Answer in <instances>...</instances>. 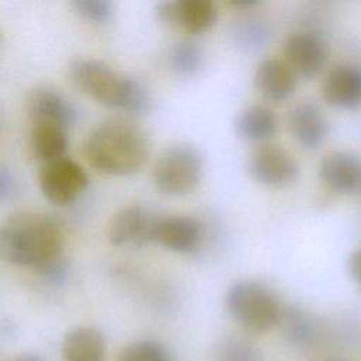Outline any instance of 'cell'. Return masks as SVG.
I'll return each instance as SVG.
<instances>
[{
    "label": "cell",
    "instance_id": "cell-19",
    "mask_svg": "<svg viewBox=\"0 0 361 361\" xmlns=\"http://www.w3.org/2000/svg\"><path fill=\"white\" fill-rule=\"evenodd\" d=\"M61 353L63 361H103L106 340L99 329L79 326L63 337Z\"/></svg>",
    "mask_w": 361,
    "mask_h": 361
},
{
    "label": "cell",
    "instance_id": "cell-28",
    "mask_svg": "<svg viewBox=\"0 0 361 361\" xmlns=\"http://www.w3.org/2000/svg\"><path fill=\"white\" fill-rule=\"evenodd\" d=\"M13 190H14L13 176L7 172V169H3L0 175V199L6 200L8 196H11Z\"/></svg>",
    "mask_w": 361,
    "mask_h": 361
},
{
    "label": "cell",
    "instance_id": "cell-21",
    "mask_svg": "<svg viewBox=\"0 0 361 361\" xmlns=\"http://www.w3.org/2000/svg\"><path fill=\"white\" fill-rule=\"evenodd\" d=\"M168 65L178 76L190 78L203 65V49L190 39H180L168 51Z\"/></svg>",
    "mask_w": 361,
    "mask_h": 361
},
{
    "label": "cell",
    "instance_id": "cell-18",
    "mask_svg": "<svg viewBox=\"0 0 361 361\" xmlns=\"http://www.w3.org/2000/svg\"><path fill=\"white\" fill-rule=\"evenodd\" d=\"M278 327L283 340L295 348H310L322 337L319 323L299 306L283 307Z\"/></svg>",
    "mask_w": 361,
    "mask_h": 361
},
{
    "label": "cell",
    "instance_id": "cell-27",
    "mask_svg": "<svg viewBox=\"0 0 361 361\" xmlns=\"http://www.w3.org/2000/svg\"><path fill=\"white\" fill-rule=\"evenodd\" d=\"M348 269L353 276V279L357 282V285L361 288V248L354 251L348 261Z\"/></svg>",
    "mask_w": 361,
    "mask_h": 361
},
{
    "label": "cell",
    "instance_id": "cell-20",
    "mask_svg": "<svg viewBox=\"0 0 361 361\" xmlns=\"http://www.w3.org/2000/svg\"><path fill=\"white\" fill-rule=\"evenodd\" d=\"M68 130L56 123L32 121L30 128V148L34 157L47 164L65 157Z\"/></svg>",
    "mask_w": 361,
    "mask_h": 361
},
{
    "label": "cell",
    "instance_id": "cell-31",
    "mask_svg": "<svg viewBox=\"0 0 361 361\" xmlns=\"http://www.w3.org/2000/svg\"><path fill=\"white\" fill-rule=\"evenodd\" d=\"M320 361H348L345 358H340V357H329V358H323Z\"/></svg>",
    "mask_w": 361,
    "mask_h": 361
},
{
    "label": "cell",
    "instance_id": "cell-29",
    "mask_svg": "<svg viewBox=\"0 0 361 361\" xmlns=\"http://www.w3.org/2000/svg\"><path fill=\"white\" fill-rule=\"evenodd\" d=\"M230 4L233 7H235V8H251V7L259 6L261 1H255V0H237V1H231Z\"/></svg>",
    "mask_w": 361,
    "mask_h": 361
},
{
    "label": "cell",
    "instance_id": "cell-25",
    "mask_svg": "<svg viewBox=\"0 0 361 361\" xmlns=\"http://www.w3.org/2000/svg\"><path fill=\"white\" fill-rule=\"evenodd\" d=\"M233 37L240 47L251 49L259 48L262 47V44H265L268 31L265 28V24L258 20H244L235 24Z\"/></svg>",
    "mask_w": 361,
    "mask_h": 361
},
{
    "label": "cell",
    "instance_id": "cell-10",
    "mask_svg": "<svg viewBox=\"0 0 361 361\" xmlns=\"http://www.w3.org/2000/svg\"><path fill=\"white\" fill-rule=\"evenodd\" d=\"M203 241L200 221L186 214L158 216L152 230V244L176 254H192Z\"/></svg>",
    "mask_w": 361,
    "mask_h": 361
},
{
    "label": "cell",
    "instance_id": "cell-1",
    "mask_svg": "<svg viewBox=\"0 0 361 361\" xmlns=\"http://www.w3.org/2000/svg\"><path fill=\"white\" fill-rule=\"evenodd\" d=\"M151 152L147 134L134 123L109 118L93 126L82 142L86 162L100 173L127 176L138 172Z\"/></svg>",
    "mask_w": 361,
    "mask_h": 361
},
{
    "label": "cell",
    "instance_id": "cell-24",
    "mask_svg": "<svg viewBox=\"0 0 361 361\" xmlns=\"http://www.w3.org/2000/svg\"><path fill=\"white\" fill-rule=\"evenodd\" d=\"M73 11L87 23L106 24L114 13V6L109 0H75Z\"/></svg>",
    "mask_w": 361,
    "mask_h": 361
},
{
    "label": "cell",
    "instance_id": "cell-30",
    "mask_svg": "<svg viewBox=\"0 0 361 361\" xmlns=\"http://www.w3.org/2000/svg\"><path fill=\"white\" fill-rule=\"evenodd\" d=\"M13 361H44V360L37 354H21L16 357Z\"/></svg>",
    "mask_w": 361,
    "mask_h": 361
},
{
    "label": "cell",
    "instance_id": "cell-14",
    "mask_svg": "<svg viewBox=\"0 0 361 361\" xmlns=\"http://www.w3.org/2000/svg\"><path fill=\"white\" fill-rule=\"evenodd\" d=\"M286 121L292 137L305 149L319 148L327 137V118L322 109L310 100H302L292 106Z\"/></svg>",
    "mask_w": 361,
    "mask_h": 361
},
{
    "label": "cell",
    "instance_id": "cell-15",
    "mask_svg": "<svg viewBox=\"0 0 361 361\" xmlns=\"http://www.w3.org/2000/svg\"><path fill=\"white\" fill-rule=\"evenodd\" d=\"M322 93L333 107H357L361 103V69L351 63L334 65L323 80Z\"/></svg>",
    "mask_w": 361,
    "mask_h": 361
},
{
    "label": "cell",
    "instance_id": "cell-7",
    "mask_svg": "<svg viewBox=\"0 0 361 361\" xmlns=\"http://www.w3.org/2000/svg\"><path fill=\"white\" fill-rule=\"evenodd\" d=\"M247 169L250 176L268 188L290 186L299 176L296 158L276 144H261L248 157Z\"/></svg>",
    "mask_w": 361,
    "mask_h": 361
},
{
    "label": "cell",
    "instance_id": "cell-8",
    "mask_svg": "<svg viewBox=\"0 0 361 361\" xmlns=\"http://www.w3.org/2000/svg\"><path fill=\"white\" fill-rule=\"evenodd\" d=\"M154 13L162 25L192 35L212 30L219 17L217 7L210 0H165L155 6Z\"/></svg>",
    "mask_w": 361,
    "mask_h": 361
},
{
    "label": "cell",
    "instance_id": "cell-22",
    "mask_svg": "<svg viewBox=\"0 0 361 361\" xmlns=\"http://www.w3.org/2000/svg\"><path fill=\"white\" fill-rule=\"evenodd\" d=\"M216 361H264L258 347L240 336L224 337L216 347Z\"/></svg>",
    "mask_w": 361,
    "mask_h": 361
},
{
    "label": "cell",
    "instance_id": "cell-5",
    "mask_svg": "<svg viewBox=\"0 0 361 361\" xmlns=\"http://www.w3.org/2000/svg\"><path fill=\"white\" fill-rule=\"evenodd\" d=\"M152 183L164 195L186 196L196 190L203 176L200 152L189 144L165 148L152 166Z\"/></svg>",
    "mask_w": 361,
    "mask_h": 361
},
{
    "label": "cell",
    "instance_id": "cell-13",
    "mask_svg": "<svg viewBox=\"0 0 361 361\" xmlns=\"http://www.w3.org/2000/svg\"><path fill=\"white\" fill-rule=\"evenodd\" d=\"M319 178L333 192L357 193L361 190V159L347 151L330 152L319 164Z\"/></svg>",
    "mask_w": 361,
    "mask_h": 361
},
{
    "label": "cell",
    "instance_id": "cell-6",
    "mask_svg": "<svg viewBox=\"0 0 361 361\" xmlns=\"http://www.w3.org/2000/svg\"><path fill=\"white\" fill-rule=\"evenodd\" d=\"M85 169L73 159L63 157L42 164L38 172V185L44 197L59 207L73 203L87 188Z\"/></svg>",
    "mask_w": 361,
    "mask_h": 361
},
{
    "label": "cell",
    "instance_id": "cell-16",
    "mask_svg": "<svg viewBox=\"0 0 361 361\" xmlns=\"http://www.w3.org/2000/svg\"><path fill=\"white\" fill-rule=\"evenodd\" d=\"M254 85L267 100L283 102L295 93L298 76L283 59L271 56L258 62Z\"/></svg>",
    "mask_w": 361,
    "mask_h": 361
},
{
    "label": "cell",
    "instance_id": "cell-11",
    "mask_svg": "<svg viewBox=\"0 0 361 361\" xmlns=\"http://www.w3.org/2000/svg\"><path fill=\"white\" fill-rule=\"evenodd\" d=\"M329 58L327 44L314 32H293L283 42V61L296 76L312 79L324 68Z\"/></svg>",
    "mask_w": 361,
    "mask_h": 361
},
{
    "label": "cell",
    "instance_id": "cell-26",
    "mask_svg": "<svg viewBox=\"0 0 361 361\" xmlns=\"http://www.w3.org/2000/svg\"><path fill=\"white\" fill-rule=\"evenodd\" d=\"M45 283L52 286L63 285L69 278V264L65 259V257H61L44 268H41L38 272H35Z\"/></svg>",
    "mask_w": 361,
    "mask_h": 361
},
{
    "label": "cell",
    "instance_id": "cell-9",
    "mask_svg": "<svg viewBox=\"0 0 361 361\" xmlns=\"http://www.w3.org/2000/svg\"><path fill=\"white\" fill-rule=\"evenodd\" d=\"M158 214L140 204L120 209L107 224V240L116 247H142L152 244V230Z\"/></svg>",
    "mask_w": 361,
    "mask_h": 361
},
{
    "label": "cell",
    "instance_id": "cell-4",
    "mask_svg": "<svg viewBox=\"0 0 361 361\" xmlns=\"http://www.w3.org/2000/svg\"><path fill=\"white\" fill-rule=\"evenodd\" d=\"M224 305L228 316L238 326L254 333L278 327L283 312L276 292L257 279H240L230 285Z\"/></svg>",
    "mask_w": 361,
    "mask_h": 361
},
{
    "label": "cell",
    "instance_id": "cell-12",
    "mask_svg": "<svg viewBox=\"0 0 361 361\" xmlns=\"http://www.w3.org/2000/svg\"><path fill=\"white\" fill-rule=\"evenodd\" d=\"M25 110L32 121L56 123L66 130L75 126L78 110L61 92L48 86L34 87L25 99Z\"/></svg>",
    "mask_w": 361,
    "mask_h": 361
},
{
    "label": "cell",
    "instance_id": "cell-3",
    "mask_svg": "<svg viewBox=\"0 0 361 361\" xmlns=\"http://www.w3.org/2000/svg\"><path fill=\"white\" fill-rule=\"evenodd\" d=\"M71 83L97 103L127 114H142L149 109L147 87L133 76L118 72L104 61L79 58L69 63Z\"/></svg>",
    "mask_w": 361,
    "mask_h": 361
},
{
    "label": "cell",
    "instance_id": "cell-2",
    "mask_svg": "<svg viewBox=\"0 0 361 361\" xmlns=\"http://www.w3.org/2000/svg\"><path fill=\"white\" fill-rule=\"evenodd\" d=\"M0 251L8 264L38 272L63 257V233L48 214L17 212L1 227Z\"/></svg>",
    "mask_w": 361,
    "mask_h": 361
},
{
    "label": "cell",
    "instance_id": "cell-17",
    "mask_svg": "<svg viewBox=\"0 0 361 361\" xmlns=\"http://www.w3.org/2000/svg\"><path fill=\"white\" fill-rule=\"evenodd\" d=\"M237 135L250 142L268 144L278 131V117L272 109L264 104H252L243 109L234 121Z\"/></svg>",
    "mask_w": 361,
    "mask_h": 361
},
{
    "label": "cell",
    "instance_id": "cell-23",
    "mask_svg": "<svg viewBox=\"0 0 361 361\" xmlns=\"http://www.w3.org/2000/svg\"><path fill=\"white\" fill-rule=\"evenodd\" d=\"M118 361H172V357L162 343L142 338L127 344L121 350Z\"/></svg>",
    "mask_w": 361,
    "mask_h": 361
}]
</instances>
